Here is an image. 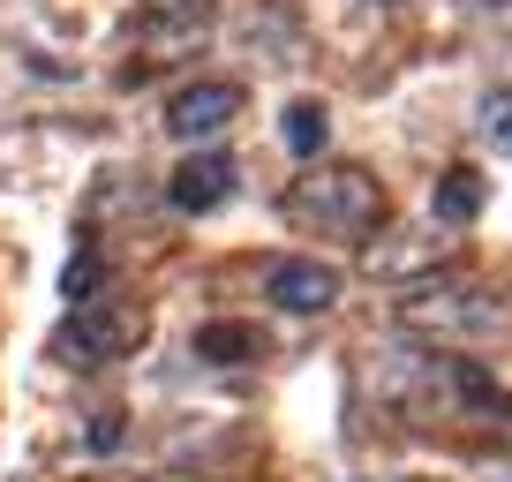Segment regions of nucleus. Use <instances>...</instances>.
I'll list each match as a JSON object with an SVG mask.
<instances>
[{"instance_id": "obj_1", "label": "nucleus", "mask_w": 512, "mask_h": 482, "mask_svg": "<svg viewBox=\"0 0 512 482\" xmlns=\"http://www.w3.org/2000/svg\"><path fill=\"white\" fill-rule=\"evenodd\" d=\"M294 219L324 226V234H369L384 219V181L369 166H309L287 196Z\"/></svg>"}, {"instance_id": "obj_2", "label": "nucleus", "mask_w": 512, "mask_h": 482, "mask_svg": "<svg viewBox=\"0 0 512 482\" xmlns=\"http://www.w3.org/2000/svg\"><path fill=\"white\" fill-rule=\"evenodd\" d=\"M144 332H151V317H144L136 302H121V294H91V302L68 309L61 347L76 354L83 370H98V362H121V354H136V347H144Z\"/></svg>"}, {"instance_id": "obj_3", "label": "nucleus", "mask_w": 512, "mask_h": 482, "mask_svg": "<svg viewBox=\"0 0 512 482\" xmlns=\"http://www.w3.org/2000/svg\"><path fill=\"white\" fill-rule=\"evenodd\" d=\"M400 317L415 332H490L497 324V302L475 287V279H430L400 302Z\"/></svg>"}, {"instance_id": "obj_4", "label": "nucleus", "mask_w": 512, "mask_h": 482, "mask_svg": "<svg viewBox=\"0 0 512 482\" xmlns=\"http://www.w3.org/2000/svg\"><path fill=\"white\" fill-rule=\"evenodd\" d=\"M339 264H317V257H279L272 272H264V294H272L287 317H324V309L339 302Z\"/></svg>"}, {"instance_id": "obj_5", "label": "nucleus", "mask_w": 512, "mask_h": 482, "mask_svg": "<svg viewBox=\"0 0 512 482\" xmlns=\"http://www.w3.org/2000/svg\"><path fill=\"white\" fill-rule=\"evenodd\" d=\"M234 113H241L234 83H189V91H174V106H166V136H181V144H211Z\"/></svg>"}, {"instance_id": "obj_6", "label": "nucleus", "mask_w": 512, "mask_h": 482, "mask_svg": "<svg viewBox=\"0 0 512 482\" xmlns=\"http://www.w3.org/2000/svg\"><path fill=\"white\" fill-rule=\"evenodd\" d=\"M166 196H174V211H189V219L219 211L226 196H234V159H219V151H189V159L174 166V181H166Z\"/></svg>"}, {"instance_id": "obj_7", "label": "nucleus", "mask_w": 512, "mask_h": 482, "mask_svg": "<svg viewBox=\"0 0 512 482\" xmlns=\"http://www.w3.org/2000/svg\"><path fill=\"white\" fill-rule=\"evenodd\" d=\"M482 196H490V189H482L475 166H445V174L430 181V219L437 226H475L482 219Z\"/></svg>"}, {"instance_id": "obj_8", "label": "nucleus", "mask_w": 512, "mask_h": 482, "mask_svg": "<svg viewBox=\"0 0 512 482\" xmlns=\"http://www.w3.org/2000/svg\"><path fill=\"white\" fill-rule=\"evenodd\" d=\"M279 144H287L294 159H324V144H332V113H324V98H294V106L279 113Z\"/></svg>"}, {"instance_id": "obj_9", "label": "nucleus", "mask_w": 512, "mask_h": 482, "mask_svg": "<svg viewBox=\"0 0 512 482\" xmlns=\"http://www.w3.org/2000/svg\"><path fill=\"white\" fill-rule=\"evenodd\" d=\"M189 354H196V362H219V370H234V362H256V324H234V317L196 324Z\"/></svg>"}, {"instance_id": "obj_10", "label": "nucleus", "mask_w": 512, "mask_h": 482, "mask_svg": "<svg viewBox=\"0 0 512 482\" xmlns=\"http://www.w3.org/2000/svg\"><path fill=\"white\" fill-rule=\"evenodd\" d=\"M445 257V241L430 234H400V249H369V272H422V264Z\"/></svg>"}, {"instance_id": "obj_11", "label": "nucleus", "mask_w": 512, "mask_h": 482, "mask_svg": "<svg viewBox=\"0 0 512 482\" xmlns=\"http://www.w3.org/2000/svg\"><path fill=\"white\" fill-rule=\"evenodd\" d=\"M482 144H490L497 159H512V83H497V91L482 98Z\"/></svg>"}, {"instance_id": "obj_12", "label": "nucleus", "mask_w": 512, "mask_h": 482, "mask_svg": "<svg viewBox=\"0 0 512 482\" xmlns=\"http://www.w3.org/2000/svg\"><path fill=\"white\" fill-rule=\"evenodd\" d=\"M61 294H68V302H91V294H98V257H91V249H76V257H68Z\"/></svg>"}]
</instances>
